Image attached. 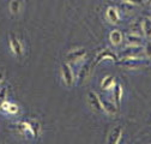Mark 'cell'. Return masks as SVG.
<instances>
[{"label": "cell", "instance_id": "obj_1", "mask_svg": "<svg viewBox=\"0 0 151 144\" xmlns=\"http://www.w3.org/2000/svg\"><path fill=\"white\" fill-rule=\"evenodd\" d=\"M144 53L143 46H127L121 52V59L122 58H140V55Z\"/></svg>", "mask_w": 151, "mask_h": 144}, {"label": "cell", "instance_id": "obj_2", "mask_svg": "<svg viewBox=\"0 0 151 144\" xmlns=\"http://www.w3.org/2000/svg\"><path fill=\"white\" fill-rule=\"evenodd\" d=\"M9 39H10V47H11L12 53L16 57L22 58V55H23V43H22V41L18 39L14 34H10Z\"/></svg>", "mask_w": 151, "mask_h": 144}, {"label": "cell", "instance_id": "obj_3", "mask_svg": "<svg viewBox=\"0 0 151 144\" xmlns=\"http://www.w3.org/2000/svg\"><path fill=\"white\" fill-rule=\"evenodd\" d=\"M111 60L113 63H118L119 61V57L116 55V53H114L113 50H110L109 48H104L103 50H101L99 54H97V57L95 59V64H100L101 61L103 60Z\"/></svg>", "mask_w": 151, "mask_h": 144}, {"label": "cell", "instance_id": "obj_4", "mask_svg": "<svg viewBox=\"0 0 151 144\" xmlns=\"http://www.w3.org/2000/svg\"><path fill=\"white\" fill-rule=\"evenodd\" d=\"M118 63L121 66H125L127 68H137L143 65H146V61L142 58H122Z\"/></svg>", "mask_w": 151, "mask_h": 144}, {"label": "cell", "instance_id": "obj_5", "mask_svg": "<svg viewBox=\"0 0 151 144\" xmlns=\"http://www.w3.org/2000/svg\"><path fill=\"white\" fill-rule=\"evenodd\" d=\"M61 76H63V81L65 82V84L67 86L73 85V83H74L73 71L67 63H63V65H61Z\"/></svg>", "mask_w": 151, "mask_h": 144}, {"label": "cell", "instance_id": "obj_6", "mask_svg": "<svg viewBox=\"0 0 151 144\" xmlns=\"http://www.w3.org/2000/svg\"><path fill=\"white\" fill-rule=\"evenodd\" d=\"M86 55V49L85 48H76L73 50H71L67 55L66 59L68 63H78L82 59H84Z\"/></svg>", "mask_w": 151, "mask_h": 144}, {"label": "cell", "instance_id": "obj_7", "mask_svg": "<svg viewBox=\"0 0 151 144\" xmlns=\"http://www.w3.org/2000/svg\"><path fill=\"white\" fill-rule=\"evenodd\" d=\"M88 102L95 112H102L103 111L102 109V103H101V97L95 91H89L88 93Z\"/></svg>", "mask_w": 151, "mask_h": 144}, {"label": "cell", "instance_id": "obj_8", "mask_svg": "<svg viewBox=\"0 0 151 144\" xmlns=\"http://www.w3.org/2000/svg\"><path fill=\"white\" fill-rule=\"evenodd\" d=\"M122 132H124L122 126H120V125L115 126V127L110 131V133L108 136V143H110V144H118V143H120V140L122 138Z\"/></svg>", "mask_w": 151, "mask_h": 144}, {"label": "cell", "instance_id": "obj_9", "mask_svg": "<svg viewBox=\"0 0 151 144\" xmlns=\"http://www.w3.org/2000/svg\"><path fill=\"white\" fill-rule=\"evenodd\" d=\"M101 103H102V109H103L107 114H110V115L116 114V112H118V106L115 104V102H110V101H108V100L101 99Z\"/></svg>", "mask_w": 151, "mask_h": 144}, {"label": "cell", "instance_id": "obj_10", "mask_svg": "<svg viewBox=\"0 0 151 144\" xmlns=\"http://www.w3.org/2000/svg\"><path fill=\"white\" fill-rule=\"evenodd\" d=\"M126 41H127L128 46H142L144 42V36L131 32L126 36Z\"/></svg>", "mask_w": 151, "mask_h": 144}, {"label": "cell", "instance_id": "obj_11", "mask_svg": "<svg viewBox=\"0 0 151 144\" xmlns=\"http://www.w3.org/2000/svg\"><path fill=\"white\" fill-rule=\"evenodd\" d=\"M90 71H91V65H90V63H86V64H84V65L81 67L79 73H78V82H79L81 84H83V83L89 78Z\"/></svg>", "mask_w": 151, "mask_h": 144}, {"label": "cell", "instance_id": "obj_12", "mask_svg": "<svg viewBox=\"0 0 151 144\" xmlns=\"http://www.w3.org/2000/svg\"><path fill=\"white\" fill-rule=\"evenodd\" d=\"M106 14H107V18L108 21L111 23V24H116L119 21H120V14H119V11L113 7V6H109L106 11Z\"/></svg>", "mask_w": 151, "mask_h": 144}, {"label": "cell", "instance_id": "obj_13", "mask_svg": "<svg viewBox=\"0 0 151 144\" xmlns=\"http://www.w3.org/2000/svg\"><path fill=\"white\" fill-rule=\"evenodd\" d=\"M124 40V36H122V32L118 29H114V30H111L110 34H109V41L111 42L113 46H119L121 45Z\"/></svg>", "mask_w": 151, "mask_h": 144}, {"label": "cell", "instance_id": "obj_14", "mask_svg": "<svg viewBox=\"0 0 151 144\" xmlns=\"http://www.w3.org/2000/svg\"><path fill=\"white\" fill-rule=\"evenodd\" d=\"M122 94H124V90H122V85L120 83H115L114 88H113V96H114V102L115 104L119 107L122 100Z\"/></svg>", "mask_w": 151, "mask_h": 144}, {"label": "cell", "instance_id": "obj_15", "mask_svg": "<svg viewBox=\"0 0 151 144\" xmlns=\"http://www.w3.org/2000/svg\"><path fill=\"white\" fill-rule=\"evenodd\" d=\"M143 34L146 39H151V17H145L142 21Z\"/></svg>", "mask_w": 151, "mask_h": 144}, {"label": "cell", "instance_id": "obj_16", "mask_svg": "<svg viewBox=\"0 0 151 144\" xmlns=\"http://www.w3.org/2000/svg\"><path fill=\"white\" fill-rule=\"evenodd\" d=\"M114 85H115V77L111 75L106 76L101 82L102 90H110V88H114Z\"/></svg>", "mask_w": 151, "mask_h": 144}, {"label": "cell", "instance_id": "obj_17", "mask_svg": "<svg viewBox=\"0 0 151 144\" xmlns=\"http://www.w3.org/2000/svg\"><path fill=\"white\" fill-rule=\"evenodd\" d=\"M30 127H31V136L34 138H37L40 136V132H41V125L39 121H30Z\"/></svg>", "mask_w": 151, "mask_h": 144}, {"label": "cell", "instance_id": "obj_18", "mask_svg": "<svg viewBox=\"0 0 151 144\" xmlns=\"http://www.w3.org/2000/svg\"><path fill=\"white\" fill-rule=\"evenodd\" d=\"M1 108H4V109L9 113V114H17L18 113V106L17 104H14V103H11V102H5L3 106H1Z\"/></svg>", "mask_w": 151, "mask_h": 144}, {"label": "cell", "instance_id": "obj_19", "mask_svg": "<svg viewBox=\"0 0 151 144\" xmlns=\"http://www.w3.org/2000/svg\"><path fill=\"white\" fill-rule=\"evenodd\" d=\"M21 10V1L19 0H12L10 3V11L13 13V14H17Z\"/></svg>", "mask_w": 151, "mask_h": 144}, {"label": "cell", "instance_id": "obj_20", "mask_svg": "<svg viewBox=\"0 0 151 144\" xmlns=\"http://www.w3.org/2000/svg\"><path fill=\"white\" fill-rule=\"evenodd\" d=\"M6 97H7V88L3 86L0 89V108H1V106L6 102Z\"/></svg>", "mask_w": 151, "mask_h": 144}, {"label": "cell", "instance_id": "obj_21", "mask_svg": "<svg viewBox=\"0 0 151 144\" xmlns=\"http://www.w3.org/2000/svg\"><path fill=\"white\" fill-rule=\"evenodd\" d=\"M144 54H145V57L151 59V41L146 42L145 47H144Z\"/></svg>", "mask_w": 151, "mask_h": 144}, {"label": "cell", "instance_id": "obj_22", "mask_svg": "<svg viewBox=\"0 0 151 144\" xmlns=\"http://www.w3.org/2000/svg\"><path fill=\"white\" fill-rule=\"evenodd\" d=\"M122 1L129 5H136V6H142L144 4V0H122Z\"/></svg>", "mask_w": 151, "mask_h": 144}, {"label": "cell", "instance_id": "obj_23", "mask_svg": "<svg viewBox=\"0 0 151 144\" xmlns=\"http://www.w3.org/2000/svg\"><path fill=\"white\" fill-rule=\"evenodd\" d=\"M5 78V75H4V72L3 71H0V82H3V79Z\"/></svg>", "mask_w": 151, "mask_h": 144}, {"label": "cell", "instance_id": "obj_24", "mask_svg": "<svg viewBox=\"0 0 151 144\" xmlns=\"http://www.w3.org/2000/svg\"><path fill=\"white\" fill-rule=\"evenodd\" d=\"M146 1H147L149 4H151V0H146Z\"/></svg>", "mask_w": 151, "mask_h": 144}, {"label": "cell", "instance_id": "obj_25", "mask_svg": "<svg viewBox=\"0 0 151 144\" xmlns=\"http://www.w3.org/2000/svg\"><path fill=\"white\" fill-rule=\"evenodd\" d=\"M150 17H151V16H150Z\"/></svg>", "mask_w": 151, "mask_h": 144}]
</instances>
